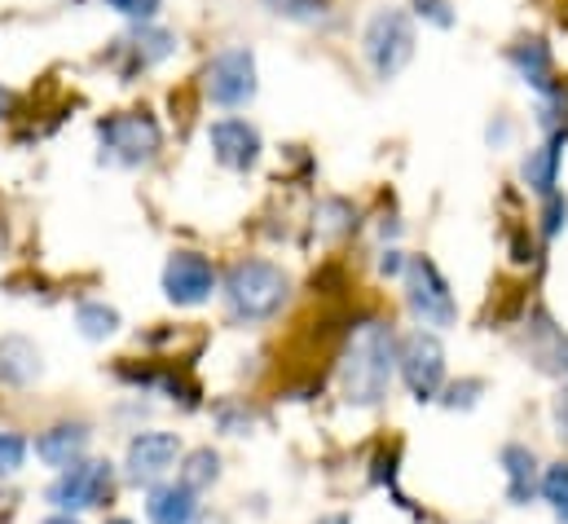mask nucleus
I'll return each instance as SVG.
<instances>
[{"instance_id": "obj_15", "label": "nucleus", "mask_w": 568, "mask_h": 524, "mask_svg": "<svg viewBox=\"0 0 568 524\" xmlns=\"http://www.w3.org/2000/svg\"><path fill=\"white\" fill-rule=\"evenodd\" d=\"M40 371H44L40 349L27 335H4L0 340V384L4 389H27V384L40 380Z\"/></svg>"}, {"instance_id": "obj_24", "label": "nucleus", "mask_w": 568, "mask_h": 524, "mask_svg": "<svg viewBox=\"0 0 568 524\" xmlns=\"http://www.w3.org/2000/svg\"><path fill=\"white\" fill-rule=\"evenodd\" d=\"M565 225H568V199L556 190V194H547V203H542V239H556Z\"/></svg>"}, {"instance_id": "obj_21", "label": "nucleus", "mask_w": 568, "mask_h": 524, "mask_svg": "<svg viewBox=\"0 0 568 524\" xmlns=\"http://www.w3.org/2000/svg\"><path fill=\"white\" fill-rule=\"evenodd\" d=\"M538 494L547 498V507H551V516L556 524H568V463H551L547 472H542V481H538Z\"/></svg>"}, {"instance_id": "obj_26", "label": "nucleus", "mask_w": 568, "mask_h": 524, "mask_svg": "<svg viewBox=\"0 0 568 524\" xmlns=\"http://www.w3.org/2000/svg\"><path fill=\"white\" fill-rule=\"evenodd\" d=\"M102 4H111V9H115V13H124V18L150 22V18L159 13V4H163V0H102Z\"/></svg>"}, {"instance_id": "obj_14", "label": "nucleus", "mask_w": 568, "mask_h": 524, "mask_svg": "<svg viewBox=\"0 0 568 524\" xmlns=\"http://www.w3.org/2000/svg\"><path fill=\"white\" fill-rule=\"evenodd\" d=\"M199 516V494L185 490L181 481H159L145 494V521L150 524H194Z\"/></svg>"}, {"instance_id": "obj_18", "label": "nucleus", "mask_w": 568, "mask_h": 524, "mask_svg": "<svg viewBox=\"0 0 568 524\" xmlns=\"http://www.w3.org/2000/svg\"><path fill=\"white\" fill-rule=\"evenodd\" d=\"M120 44L133 53V62H138L142 71L176 53V36H172V31H163V27H150V22H142V27H138L129 40H120Z\"/></svg>"}, {"instance_id": "obj_22", "label": "nucleus", "mask_w": 568, "mask_h": 524, "mask_svg": "<svg viewBox=\"0 0 568 524\" xmlns=\"http://www.w3.org/2000/svg\"><path fill=\"white\" fill-rule=\"evenodd\" d=\"M265 4L291 22H322L331 13V0H265Z\"/></svg>"}, {"instance_id": "obj_11", "label": "nucleus", "mask_w": 568, "mask_h": 524, "mask_svg": "<svg viewBox=\"0 0 568 524\" xmlns=\"http://www.w3.org/2000/svg\"><path fill=\"white\" fill-rule=\"evenodd\" d=\"M207 145H212L216 163L230 168V172H252L261 163V150H265L256 124H247V120H216V124H207Z\"/></svg>"}, {"instance_id": "obj_2", "label": "nucleus", "mask_w": 568, "mask_h": 524, "mask_svg": "<svg viewBox=\"0 0 568 524\" xmlns=\"http://www.w3.org/2000/svg\"><path fill=\"white\" fill-rule=\"evenodd\" d=\"M291 295V278L283 264L261 261V256H243L230 264L225 273V300L230 313L239 322H270Z\"/></svg>"}, {"instance_id": "obj_16", "label": "nucleus", "mask_w": 568, "mask_h": 524, "mask_svg": "<svg viewBox=\"0 0 568 524\" xmlns=\"http://www.w3.org/2000/svg\"><path fill=\"white\" fill-rule=\"evenodd\" d=\"M507 58H511V67L520 71L525 84L551 93V75H556V67H551V49H547V40H538V36H534V40H516V44L507 49Z\"/></svg>"}, {"instance_id": "obj_20", "label": "nucleus", "mask_w": 568, "mask_h": 524, "mask_svg": "<svg viewBox=\"0 0 568 524\" xmlns=\"http://www.w3.org/2000/svg\"><path fill=\"white\" fill-rule=\"evenodd\" d=\"M216 476H221V458H216L212 450H190L185 463H181V476H176V481H181L185 490L199 494V490H207Z\"/></svg>"}, {"instance_id": "obj_33", "label": "nucleus", "mask_w": 568, "mask_h": 524, "mask_svg": "<svg viewBox=\"0 0 568 524\" xmlns=\"http://www.w3.org/2000/svg\"><path fill=\"white\" fill-rule=\"evenodd\" d=\"M111 524H133V521H124V516H120V521H111Z\"/></svg>"}, {"instance_id": "obj_32", "label": "nucleus", "mask_w": 568, "mask_h": 524, "mask_svg": "<svg viewBox=\"0 0 568 524\" xmlns=\"http://www.w3.org/2000/svg\"><path fill=\"white\" fill-rule=\"evenodd\" d=\"M322 524H353V521H348V516H326Z\"/></svg>"}, {"instance_id": "obj_6", "label": "nucleus", "mask_w": 568, "mask_h": 524, "mask_svg": "<svg viewBox=\"0 0 568 524\" xmlns=\"http://www.w3.org/2000/svg\"><path fill=\"white\" fill-rule=\"evenodd\" d=\"M111 494H115V467H111L106 458H80L75 467L58 472V481L49 485V503H53L62 516L106 507Z\"/></svg>"}, {"instance_id": "obj_3", "label": "nucleus", "mask_w": 568, "mask_h": 524, "mask_svg": "<svg viewBox=\"0 0 568 524\" xmlns=\"http://www.w3.org/2000/svg\"><path fill=\"white\" fill-rule=\"evenodd\" d=\"M362 49H366V62L379 80H397L410 58H415V22L406 9L397 4H384L366 18V31H362Z\"/></svg>"}, {"instance_id": "obj_13", "label": "nucleus", "mask_w": 568, "mask_h": 524, "mask_svg": "<svg viewBox=\"0 0 568 524\" xmlns=\"http://www.w3.org/2000/svg\"><path fill=\"white\" fill-rule=\"evenodd\" d=\"M568 129H551V137L542 145H534L525 159H520V181L534 190V194H556V181H560V154H565Z\"/></svg>"}, {"instance_id": "obj_9", "label": "nucleus", "mask_w": 568, "mask_h": 524, "mask_svg": "<svg viewBox=\"0 0 568 524\" xmlns=\"http://www.w3.org/2000/svg\"><path fill=\"white\" fill-rule=\"evenodd\" d=\"M216 264L199 252H172L163 264V295L176 304V309H194V304H207L212 291H216Z\"/></svg>"}, {"instance_id": "obj_27", "label": "nucleus", "mask_w": 568, "mask_h": 524, "mask_svg": "<svg viewBox=\"0 0 568 524\" xmlns=\"http://www.w3.org/2000/svg\"><path fill=\"white\" fill-rule=\"evenodd\" d=\"M480 389H485L480 380H463V384H454V389H449L445 405H449V410H458V405L467 410V405H476V393H480Z\"/></svg>"}, {"instance_id": "obj_8", "label": "nucleus", "mask_w": 568, "mask_h": 524, "mask_svg": "<svg viewBox=\"0 0 568 524\" xmlns=\"http://www.w3.org/2000/svg\"><path fill=\"white\" fill-rule=\"evenodd\" d=\"M397 375L406 380V389L415 401H432L445 384V349L436 340V331H410L406 340H397Z\"/></svg>"}, {"instance_id": "obj_10", "label": "nucleus", "mask_w": 568, "mask_h": 524, "mask_svg": "<svg viewBox=\"0 0 568 524\" xmlns=\"http://www.w3.org/2000/svg\"><path fill=\"white\" fill-rule=\"evenodd\" d=\"M181 458V441L176 432H138L129 441V454H124V476L133 485H159Z\"/></svg>"}, {"instance_id": "obj_23", "label": "nucleus", "mask_w": 568, "mask_h": 524, "mask_svg": "<svg viewBox=\"0 0 568 524\" xmlns=\"http://www.w3.org/2000/svg\"><path fill=\"white\" fill-rule=\"evenodd\" d=\"M22 463H27V441L18 432H4L0 427V476L22 472Z\"/></svg>"}, {"instance_id": "obj_29", "label": "nucleus", "mask_w": 568, "mask_h": 524, "mask_svg": "<svg viewBox=\"0 0 568 524\" xmlns=\"http://www.w3.org/2000/svg\"><path fill=\"white\" fill-rule=\"evenodd\" d=\"M379 273H388V278H393V273H406V256H402L397 248H388V252L379 256Z\"/></svg>"}, {"instance_id": "obj_19", "label": "nucleus", "mask_w": 568, "mask_h": 524, "mask_svg": "<svg viewBox=\"0 0 568 524\" xmlns=\"http://www.w3.org/2000/svg\"><path fill=\"white\" fill-rule=\"evenodd\" d=\"M75 326H80L84 340H111L120 331V313L111 304H102V300H84L75 309Z\"/></svg>"}, {"instance_id": "obj_30", "label": "nucleus", "mask_w": 568, "mask_h": 524, "mask_svg": "<svg viewBox=\"0 0 568 524\" xmlns=\"http://www.w3.org/2000/svg\"><path fill=\"white\" fill-rule=\"evenodd\" d=\"M9 111H13V93H9V89H4V84H0V120H4V115H9Z\"/></svg>"}, {"instance_id": "obj_25", "label": "nucleus", "mask_w": 568, "mask_h": 524, "mask_svg": "<svg viewBox=\"0 0 568 524\" xmlns=\"http://www.w3.org/2000/svg\"><path fill=\"white\" fill-rule=\"evenodd\" d=\"M415 4V13L432 22V27H454V9H449V0H410Z\"/></svg>"}, {"instance_id": "obj_4", "label": "nucleus", "mask_w": 568, "mask_h": 524, "mask_svg": "<svg viewBox=\"0 0 568 524\" xmlns=\"http://www.w3.org/2000/svg\"><path fill=\"white\" fill-rule=\"evenodd\" d=\"M98 141H102V159L106 163L142 168L159 154L163 129H159V120L150 111H120V115H106L98 124Z\"/></svg>"}, {"instance_id": "obj_17", "label": "nucleus", "mask_w": 568, "mask_h": 524, "mask_svg": "<svg viewBox=\"0 0 568 524\" xmlns=\"http://www.w3.org/2000/svg\"><path fill=\"white\" fill-rule=\"evenodd\" d=\"M503 467H507V494H511V503L525 507V503L538 494V481H542L534 450H525V445H507V450H503Z\"/></svg>"}, {"instance_id": "obj_1", "label": "nucleus", "mask_w": 568, "mask_h": 524, "mask_svg": "<svg viewBox=\"0 0 568 524\" xmlns=\"http://www.w3.org/2000/svg\"><path fill=\"white\" fill-rule=\"evenodd\" d=\"M393 375H397V335H393V326L379 322V318L357 322L353 335H348L344 362H339L344 401L362 405V410L379 405L393 389Z\"/></svg>"}, {"instance_id": "obj_28", "label": "nucleus", "mask_w": 568, "mask_h": 524, "mask_svg": "<svg viewBox=\"0 0 568 524\" xmlns=\"http://www.w3.org/2000/svg\"><path fill=\"white\" fill-rule=\"evenodd\" d=\"M551 419H556V432L568 441V384L556 393V401H551Z\"/></svg>"}, {"instance_id": "obj_7", "label": "nucleus", "mask_w": 568, "mask_h": 524, "mask_svg": "<svg viewBox=\"0 0 568 524\" xmlns=\"http://www.w3.org/2000/svg\"><path fill=\"white\" fill-rule=\"evenodd\" d=\"M402 278H406V304H410V313L419 318V326H427V331L454 326L458 304H454V291H449L445 273L436 269L432 256H410Z\"/></svg>"}, {"instance_id": "obj_31", "label": "nucleus", "mask_w": 568, "mask_h": 524, "mask_svg": "<svg viewBox=\"0 0 568 524\" xmlns=\"http://www.w3.org/2000/svg\"><path fill=\"white\" fill-rule=\"evenodd\" d=\"M44 524H80V521H75V516H62V512H58V516H49Z\"/></svg>"}, {"instance_id": "obj_12", "label": "nucleus", "mask_w": 568, "mask_h": 524, "mask_svg": "<svg viewBox=\"0 0 568 524\" xmlns=\"http://www.w3.org/2000/svg\"><path fill=\"white\" fill-rule=\"evenodd\" d=\"M89 436L93 432L84 423H53L49 432L36 436V458L58 467V472H67V467H75L89 454Z\"/></svg>"}, {"instance_id": "obj_5", "label": "nucleus", "mask_w": 568, "mask_h": 524, "mask_svg": "<svg viewBox=\"0 0 568 524\" xmlns=\"http://www.w3.org/2000/svg\"><path fill=\"white\" fill-rule=\"evenodd\" d=\"M261 80H256V53L247 44H230L221 53H212L207 71H203V98L221 111H239L256 98Z\"/></svg>"}]
</instances>
